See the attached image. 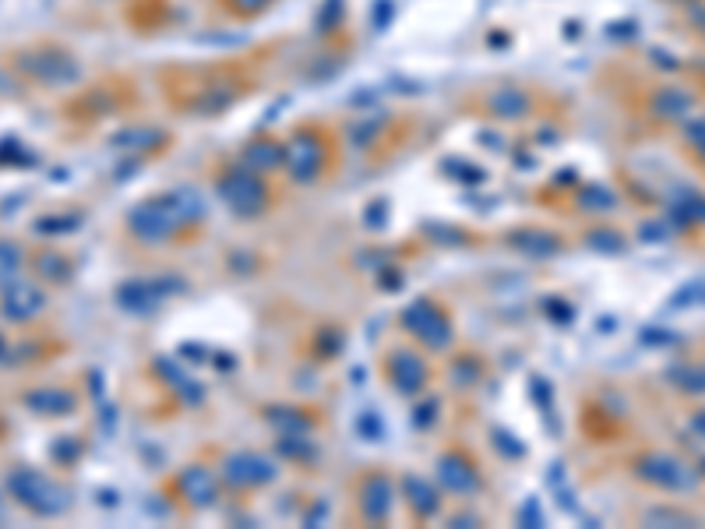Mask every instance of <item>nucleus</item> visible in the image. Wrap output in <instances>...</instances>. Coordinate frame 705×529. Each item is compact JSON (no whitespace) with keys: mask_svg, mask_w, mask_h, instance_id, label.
I'll return each instance as SVG.
<instances>
[{"mask_svg":"<svg viewBox=\"0 0 705 529\" xmlns=\"http://www.w3.org/2000/svg\"><path fill=\"white\" fill-rule=\"evenodd\" d=\"M639 477L649 480L653 487H663V491H681V487L691 484L688 470H684L674 455H663V452L642 455L639 459Z\"/></svg>","mask_w":705,"mask_h":529,"instance_id":"423d86ee","label":"nucleus"},{"mask_svg":"<svg viewBox=\"0 0 705 529\" xmlns=\"http://www.w3.org/2000/svg\"><path fill=\"white\" fill-rule=\"evenodd\" d=\"M22 272V247L15 240H0V286L18 279Z\"/></svg>","mask_w":705,"mask_h":529,"instance_id":"9d476101","label":"nucleus"},{"mask_svg":"<svg viewBox=\"0 0 705 529\" xmlns=\"http://www.w3.org/2000/svg\"><path fill=\"white\" fill-rule=\"evenodd\" d=\"M180 212L177 205H173V198H152V202H141L138 209H131V219H127V226H131V233L138 240H145V244H159V240L173 237V233L180 230Z\"/></svg>","mask_w":705,"mask_h":529,"instance_id":"f03ea898","label":"nucleus"},{"mask_svg":"<svg viewBox=\"0 0 705 529\" xmlns=\"http://www.w3.org/2000/svg\"><path fill=\"white\" fill-rule=\"evenodd\" d=\"M25 406H29L32 413H39V417H67V413L75 410V395L60 385L36 388V392L25 395Z\"/></svg>","mask_w":705,"mask_h":529,"instance_id":"0eeeda50","label":"nucleus"},{"mask_svg":"<svg viewBox=\"0 0 705 529\" xmlns=\"http://www.w3.org/2000/svg\"><path fill=\"white\" fill-rule=\"evenodd\" d=\"M677 378H681L684 392H705V367H684Z\"/></svg>","mask_w":705,"mask_h":529,"instance_id":"f8f14e48","label":"nucleus"},{"mask_svg":"<svg viewBox=\"0 0 705 529\" xmlns=\"http://www.w3.org/2000/svg\"><path fill=\"white\" fill-rule=\"evenodd\" d=\"M18 64H22L25 75L36 78V82H43V85H64V82H75L78 78L75 60L67 57V53L53 50V46H43V50L25 53Z\"/></svg>","mask_w":705,"mask_h":529,"instance_id":"7ed1b4c3","label":"nucleus"},{"mask_svg":"<svg viewBox=\"0 0 705 529\" xmlns=\"http://www.w3.org/2000/svg\"><path fill=\"white\" fill-rule=\"evenodd\" d=\"M691 427H695V431H698V434H702V438H705V410H702V413H698V417H695V420H691Z\"/></svg>","mask_w":705,"mask_h":529,"instance_id":"2eb2a0df","label":"nucleus"},{"mask_svg":"<svg viewBox=\"0 0 705 529\" xmlns=\"http://www.w3.org/2000/svg\"><path fill=\"white\" fill-rule=\"evenodd\" d=\"M219 191H223V198L230 202V209L240 212V216H254V212H261V205H265V187L247 170H230L219 180Z\"/></svg>","mask_w":705,"mask_h":529,"instance_id":"39448f33","label":"nucleus"},{"mask_svg":"<svg viewBox=\"0 0 705 529\" xmlns=\"http://www.w3.org/2000/svg\"><path fill=\"white\" fill-rule=\"evenodd\" d=\"M321 142L314 135H300L297 142H293V152H290V170H293V177H300V180H311L314 173L321 170Z\"/></svg>","mask_w":705,"mask_h":529,"instance_id":"6e6552de","label":"nucleus"},{"mask_svg":"<svg viewBox=\"0 0 705 529\" xmlns=\"http://www.w3.org/2000/svg\"><path fill=\"white\" fill-rule=\"evenodd\" d=\"M265 4H272V0H233V11H244V15H254V11H261Z\"/></svg>","mask_w":705,"mask_h":529,"instance_id":"4468645a","label":"nucleus"},{"mask_svg":"<svg viewBox=\"0 0 705 529\" xmlns=\"http://www.w3.org/2000/svg\"><path fill=\"white\" fill-rule=\"evenodd\" d=\"M180 487L187 491V498H194L198 505H208V501H216V484H212V473L205 470H187L184 480H180Z\"/></svg>","mask_w":705,"mask_h":529,"instance_id":"1a4fd4ad","label":"nucleus"},{"mask_svg":"<svg viewBox=\"0 0 705 529\" xmlns=\"http://www.w3.org/2000/svg\"><path fill=\"white\" fill-rule=\"evenodd\" d=\"M43 307H46V293L36 283L11 279V283L0 286V314L8 321H32L43 314Z\"/></svg>","mask_w":705,"mask_h":529,"instance_id":"20e7f679","label":"nucleus"},{"mask_svg":"<svg viewBox=\"0 0 705 529\" xmlns=\"http://www.w3.org/2000/svg\"><path fill=\"white\" fill-rule=\"evenodd\" d=\"M656 99H660L656 110H660L663 117H684V113L691 110V96L688 92H681V89H663Z\"/></svg>","mask_w":705,"mask_h":529,"instance_id":"9b49d317","label":"nucleus"},{"mask_svg":"<svg viewBox=\"0 0 705 529\" xmlns=\"http://www.w3.org/2000/svg\"><path fill=\"white\" fill-rule=\"evenodd\" d=\"M8 491L25 512L39 515V519H53V515L64 512L67 501H71L57 480H50L46 473L32 470V466H15V470L8 473Z\"/></svg>","mask_w":705,"mask_h":529,"instance_id":"f257e3e1","label":"nucleus"},{"mask_svg":"<svg viewBox=\"0 0 705 529\" xmlns=\"http://www.w3.org/2000/svg\"><path fill=\"white\" fill-rule=\"evenodd\" d=\"M695 25H698V29H702V32H705V8H702V11H695Z\"/></svg>","mask_w":705,"mask_h":529,"instance_id":"dca6fc26","label":"nucleus"},{"mask_svg":"<svg viewBox=\"0 0 705 529\" xmlns=\"http://www.w3.org/2000/svg\"><path fill=\"white\" fill-rule=\"evenodd\" d=\"M688 142H691V149H695L698 156L705 159V117L702 120H691V124H688Z\"/></svg>","mask_w":705,"mask_h":529,"instance_id":"ddd939ff","label":"nucleus"}]
</instances>
